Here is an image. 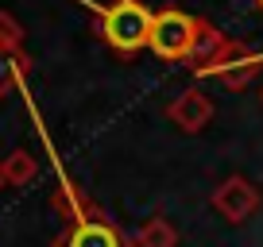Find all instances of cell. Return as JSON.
<instances>
[{"label":"cell","mask_w":263,"mask_h":247,"mask_svg":"<svg viewBox=\"0 0 263 247\" xmlns=\"http://www.w3.org/2000/svg\"><path fill=\"white\" fill-rule=\"evenodd\" d=\"M166 116H171V123L178 132L194 135V132H201V128H209V120H213V100L201 89H186V93H178V100H171Z\"/></svg>","instance_id":"5"},{"label":"cell","mask_w":263,"mask_h":247,"mask_svg":"<svg viewBox=\"0 0 263 247\" xmlns=\"http://www.w3.org/2000/svg\"><path fill=\"white\" fill-rule=\"evenodd\" d=\"M35 174H39V162H35L27 151H12V155L0 162V178H4V186H27Z\"/></svg>","instance_id":"7"},{"label":"cell","mask_w":263,"mask_h":247,"mask_svg":"<svg viewBox=\"0 0 263 247\" xmlns=\"http://www.w3.org/2000/svg\"><path fill=\"white\" fill-rule=\"evenodd\" d=\"M259 100H263V93H259Z\"/></svg>","instance_id":"14"},{"label":"cell","mask_w":263,"mask_h":247,"mask_svg":"<svg viewBox=\"0 0 263 247\" xmlns=\"http://www.w3.org/2000/svg\"><path fill=\"white\" fill-rule=\"evenodd\" d=\"M217 74H221L224 85H232V89H236V85H248L255 74H259V62H255V58H240V54H236L232 62H224Z\"/></svg>","instance_id":"10"},{"label":"cell","mask_w":263,"mask_h":247,"mask_svg":"<svg viewBox=\"0 0 263 247\" xmlns=\"http://www.w3.org/2000/svg\"><path fill=\"white\" fill-rule=\"evenodd\" d=\"M236 54H240V47H232V43L224 39L213 24L197 19V24H194V39H190V50H186V58H182V62H190L194 70L209 74V70H221L224 62H232Z\"/></svg>","instance_id":"3"},{"label":"cell","mask_w":263,"mask_h":247,"mask_svg":"<svg viewBox=\"0 0 263 247\" xmlns=\"http://www.w3.org/2000/svg\"><path fill=\"white\" fill-rule=\"evenodd\" d=\"M62 247H120V236L108 228L105 220H82L70 228V236L62 239Z\"/></svg>","instance_id":"6"},{"label":"cell","mask_w":263,"mask_h":247,"mask_svg":"<svg viewBox=\"0 0 263 247\" xmlns=\"http://www.w3.org/2000/svg\"><path fill=\"white\" fill-rule=\"evenodd\" d=\"M259 8H263V0H259Z\"/></svg>","instance_id":"13"},{"label":"cell","mask_w":263,"mask_h":247,"mask_svg":"<svg viewBox=\"0 0 263 247\" xmlns=\"http://www.w3.org/2000/svg\"><path fill=\"white\" fill-rule=\"evenodd\" d=\"M194 24L197 19H190L186 12L178 8H166L155 16V24H151V43L147 47L155 50L159 58H166V62H182L190 50V39H194Z\"/></svg>","instance_id":"2"},{"label":"cell","mask_w":263,"mask_h":247,"mask_svg":"<svg viewBox=\"0 0 263 247\" xmlns=\"http://www.w3.org/2000/svg\"><path fill=\"white\" fill-rule=\"evenodd\" d=\"M20 47H24V27H20L8 12H0V50L20 54Z\"/></svg>","instance_id":"11"},{"label":"cell","mask_w":263,"mask_h":247,"mask_svg":"<svg viewBox=\"0 0 263 247\" xmlns=\"http://www.w3.org/2000/svg\"><path fill=\"white\" fill-rule=\"evenodd\" d=\"M27 74V58L24 50L12 54V50H0V97H8L12 89L20 85V77Z\"/></svg>","instance_id":"9"},{"label":"cell","mask_w":263,"mask_h":247,"mask_svg":"<svg viewBox=\"0 0 263 247\" xmlns=\"http://www.w3.org/2000/svg\"><path fill=\"white\" fill-rule=\"evenodd\" d=\"M140 247H178V232L166 216H151L140 228Z\"/></svg>","instance_id":"8"},{"label":"cell","mask_w":263,"mask_h":247,"mask_svg":"<svg viewBox=\"0 0 263 247\" xmlns=\"http://www.w3.org/2000/svg\"><path fill=\"white\" fill-rule=\"evenodd\" d=\"M151 24H155V16L143 4L116 0L112 8H105V16H101V35H105V43L116 54H136V50H143L151 43Z\"/></svg>","instance_id":"1"},{"label":"cell","mask_w":263,"mask_h":247,"mask_svg":"<svg viewBox=\"0 0 263 247\" xmlns=\"http://www.w3.org/2000/svg\"><path fill=\"white\" fill-rule=\"evenodd\" d=\"M0 186H4V178H0Z\"/></svg>","instance_id":"12"},{"label":"cell","mask_w":263,"mask_h":247,"mask_svg":"<svg viewBox=\"0 0 263 247\" xmlns=\"http://www.w3.org/2000/svg\"><path fill=\"white\" fill-rule=\"evenodd\" d=\"M213 209L229 224H244V220H252L255 209H259V190H255L248 178L232 174V178H224L221 186L213 190Z\"/></svg>","instance_id":"4"}]
</instances>
